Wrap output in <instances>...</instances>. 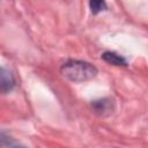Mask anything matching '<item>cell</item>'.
<instances>
[{
	"instance_id": "obj_5",
	"label": "cell",
	"mask_w": 148,
	"mask_h": 148,
	"mask_svg": "<svg viewBox=\"0 0 148 148\" xmlns=\"http://www.w3.org/2000/svg\"><path fill=\"white\" fill-rule=\"evenodd\" d=\"M89 7H90L92 14H98L99 12L106 9V3L104 1H90Z\"/></svg>"
},
{
	"instance_id": "obj_2",
	"label": "cell",
	"mask_w": 148,
	"mask_h": 148,
	"mask_svg": "<svg viewBox=\"0 0 148 148\" xmlns=\"http://www.w3.org/2000/svg\"><path fill=\"white\" fill-rule=\"evenodd\" d=\"M92 109L99 116H109L114 110V103L111 98H101L91 103Z\"/></svg>"
},
{
	"instance_id": "obj_4",
	"label": "cell",
	"mask_w": 148,
	"mask_h": 148,
	"mask_svg": "<svg viewBox=\"0 0 148 148\" xmlns=\"http://www.w3.org/2000/svg\"><path fill=\"white\" fill-rule=\"evenodd\" d=\"M102 58H103L106 62H109V64H111V65H114V66H127L126 59H125L123 56H120V54H118V53H116V52L106 51V52H104V53L102 54Z\"/></svg>"
},
{
	"instance_id": "obj_6",
	"label": "cell",
	"mask_w": 148,
	"mask_h": 148,
	"mask_svg": "<svg viewBox=\"0 0 148 148\" xmlns=\"http://www.w3.org/2000/svg\"><path fill=\"white\" fill-rule=\"evenodd\" d=\"M12 148H27V147H24V146H14Z\"/></svg>"
},
{
	"instance_id": "obj_1",
	"label": "cell",
	"mask_w": 148,
	"mask_h": 148,
	"mask_svg": "<svg viewBox=\"0 0 148 148\" xmlns=\"http://www.w3.org/2000/svg\"><path fill=\"white\" fill-rule=\"evenodd\" d=\"M61 74L73 82H84L94 79L97 75V68L87 61L82 60H68L61 68Z\"/></svg>"
},
{
	"instance_id": "obj_3",
	"label": "cell",
	"mask_w": 148,
	"mask_h": 148,
	"mask_svg": "<svg viewBox=\"0 0 148 148\" xmlns=\"http://www.w3.org/2000/svg\"><path fill=\"white\" fill-rule=\"evenodd\" d=\"M15 86V79L10 71L6 69L5 67H1L0 71V88L3 94L10 91Z\"/></svg>"
}]
</instances>
